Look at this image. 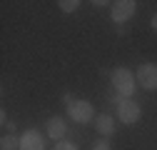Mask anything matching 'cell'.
<instances>
[{"mask_svg": "<svg viewBox=\"0 0 157 150\" xmlns=\"http://www.w3.org/2000/svg\"><path fill=\"white\" fill-rule=\"evenodd\" d=\"M110 80H112V88H115V93L120 98H132L135 95V73L132 70H127V68H117V70H112V75H110Z\"/></svg>", "mask_w": 157, "mask_h": 150, "instance_id": "obj_1", "label": "cell"}, {"mask_svg": "<svg viewBox=\"0 0 157 150\" xmlns=\"http://www.w3.org/2000/svg\"><path fill=\"white\" fill-rule=\"evenodd\" d=\"M140 115H142V110H140V105H137L132 98H120L117 95V118H120V123L135 125L137 120H140Z\"/></svg>", "mask_w": 157, "mask_h": 150, "instance_id": "obj_2", "label": "cell"}, {"mask_svg": "<svg viewBox=\"0 0 157 150\" xmlns=\"http://www.w3.org/2000/svg\"><path fill=\"white\" fill-rule=\"evenodd\" d=\"M137 85H142L145 90H157V65L155 63H142L135 73Z\"/></svg>", "mask_w": 157, "mask_h": 150, "instance_id": "obj_3", "label": "cell"}, {"mask_svg": "<svg viewBox=\"0 0 157 150\" xmlns=\"http://www.w3.org/2000/svg\"><path fill=\"white\" fill-rule=\"evenodd\" d=\"M67 115L75 120V123H92L95 118V112H92V105L87 100H75L72 105H67Z\"/></svg>", "mask_w": 157, "mask_h": 150, "instance_id": "obj_4", "label": "cell"}, {"mask_svg": "<svg viewBox=\"0 0 157 150\" xmlns=\"http://www.w3.org/2000/svg\"><path fill=\"white\" fill-rule=\"evenodd\" d=\"M137 13V3L135 0H117V3L112 5V23H127L130 18Z\"/></svg>", "mask_w": 157, "mask_h": 150, "instance_id": "obj_5", "label": "cell"}, {"mask_svg": "<svg viewBox=\"0 0 157 150\" xmlns=\"http://www.w3.org/2000/svg\"><path fill=\"white\" fill-rule=\"evenodd\" d=\"M20 150H45V138L37 130H25L20 135Z\"/></svg>", "mask_w": 157, "mask_h": 150, "instance_id": "obj_6", "label": "cell"}, {"mask_svg": "<svg viewBox=\"0 0 157 150\" xmlns=\"http://www.w3.org/2000/svg\"><path fill=\"white\" fill-rule=\"evenodd\" d=\"M45 128H48V135L52 138V140H57V143H60L63 138H65V133H67V125H65V120L63 118H50L48 123H45Z\"/></svg>", "mask_w": 157, "mask_h": 150, "instance_id": "obj_7", "label": "cell"}, {"mask_svg": "<svg viewBox=\"0 0 157 150\" xmlns=\"http://www.w3.org/2000/svg\"><path fill=\"white\" fill-rule=\"evenodd\" d=\"M95 130H97L102 138L112 135V133H115V120H112V115H107V112H100V115L95 118Z\"/></svg>", "mask_w": 157, "mask_h": 150, "instance_id": "obj_8", "label": "cell"}, {"mask_svg": "<svg viewBox=\"0 0 157 150\" xmlns=\"http://www.w3.org/2000/svg\"><path fill=\"white\" fill-rule=\"evenodd\" d=\"M0 150H20V140H15V135H3Z\"/></svg>", "mask_w": 157, "mask_h": 150, "instance_id": "obj_9", "label": "cell"}, {"mask_svg": "<svg viewBox=\"0 0 157 150\" xmlns=\"http://www.w3.org/2000/svg\"><path fill=\"white\" fill-rule=\"evenodd\" d=\"M57 5H60L63 13H75L77 8H80V0H60Z\"/></svg>", "mask_w": 157, "mask_h": 150, "instance_id": "obj_10", "label": "cell"}, {"mask_svg": "<svg viewBox=\"0 0 157 150\" xmlns=\"http://www.w3.org/2000/svg\"><path fill=\"white\" fill-rule=\"evenodd\" d=\"M55 150H80V148L70 140H60V143H55Z\"/></svg>", "mask_w": 157, "mask_h": 150, "instance_id": "obj_11", "label": "cell"}, {"mask_svg": "<svg viewBox=\"0 0 157 150\" xmlns=\"http://www.w3.org/2000/svg\"><path fill=\"white\" fill-rule=\"evenodd\" d=\"M92 150H112V148H110V143H107V138H102V140H95V145H92Z\"/></svg>", "mask_w": 157, "mask_h": 150, "instance_id": "obj_12", "label": "cell"}, {"mask_svg": "<svg viewBox=\"0 0 157 150\" xmlns=\"http://www.w3.org/2000/svg\"><path fill=\"white\" fill-rule=\"evenodd\" d=\"M63 100H65V103H67V105H72V103H75V98H72V95H70V93H65V95H63Z\"/></svg>", "mask_w": 157, "mask_h": 150, "instance_id": "obj_13", "label": "cell"}, {"mask_svg": "<svg viewBox=\"0 0 157 150\" xmlns=\"http://www.w3.org/2000/svg\"><path fill=\"white\" fill-rule=\"evenodd\" d=\"M92 5H95V8H105V5H110V3H105V0H95Z\"/></svg>", "mask_w": 157, "mask_h": 150, "instance_id": "obj_14", "label": "cell"}, {"mask_svg": "<svg viewBox=\"0 0 157 150\" xmlns=\"http://www.w3.org/2000/svg\"><path fill=\"white\" fill-rule=\"evenodd\" d=\"M152 28H155V33H157V13H155V18H152Z\"/></svg>", "mask_w": 157, "mask_h": 150, "instance_id": "obj_15", "label": "cell"}]
</instances>
